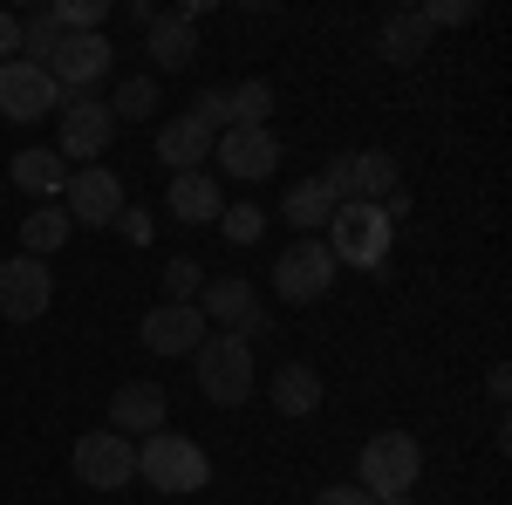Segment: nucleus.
Wrapping results in <instances>:
<instances>
[{
	"label": "nucleus",
	"instance_id": "f257e3e1",
	"mask_svg": "<svg viewBox=\"0 0 512 505\" xmlns=\"http://www.w3.org/2000/svg\"><path fill=\"white\" fill-rule=\"evenodd\" d=\"M137 478L151 485V492H205V478H212V458L198 451V437H178V430H158V437H144V451H137Z\"/></svg>",
	"mask_w": 512,
	"mask_h": 505
},
{
	"label": "nucleus",
	"instance_id": "f03ea898",
	"mask_svg": "<svg viewBox=\"0 0 512 505\" xmlns=\"http://www.w3.org/2000/svg\"><path fill=\"white\" fill-rule=\"evenodd\" d=\"M390 239H396V226L376 212V205L355 198V205H335V219H328V239H321V246L335 253V267H362V273H369V267L390 260Z\"/></svg>",
	"mask_w": 512,
	"mask_h": 505
},
{
	"label": "nucleus",
	"instance_id": "7ed1b4c3",
	"mask_svg": "<svg viewBox=\"0 0 512 505\" xmlns=\"http://www.w3.org/2000/svg\"><path fill=\"white\" fill-rule=\"evenodd\" d=\"M192 355H198V389L219 410H239L253 396V342L246 335H205Z\"/></svg>",
	"mask_w": 512,
	"mask_h": 505
},
{
	"label": "nucleus",
	"instance_id": "20e7f679",
	"mask_svg": "<svg viewBox=\"0 0 512 505\" xmlns=\"http://www.w3.org/2000/svg\"><path fill=\"white\" fill-rule=\"evenodd\" d=\"M417 471H424V444L410 437V430H383V437H369L362 444V492L369 499H403L410 485H417Z\"/></svg>",
	"mask_w": 512,
	"mask_h": 505
},
{
	"label": "nucleus",
	"instance_id": "39448f33",
	"mask_svg": "<svg viewBox=\"0 0 512 505\" xmlns=\"http://www.w3.org/2000/svg\"><path fill=\"white\" fill-rule=\"evenodd\" d=\"M198 314H205L219 335H246V342L267 335V314H260V301H253V280H239V273L205 280V287H198Z\"/></svg>",
	"mask_w": 512,
	"mask_h": 505
},
{
	"label": "nucleus",
	"instance_id": "423d86ee",
	"mask_svg": "<svg viewBox=\"0 0 512 505\" xmlns=\"http://www.w3.org/2000/svg\"><path fill=\"white\" fill-rule=\"evenodd\" d=\"M335 287V253L321 246V239H294L287 253L274 260V294L280 301H294V308H308Z\"/></svg>",
	"mask_w": 512,
	"mask_h": 505
},
{
	"label": "nucleus",
	"instance_id": "0eeeda50",
	"mask_svg": "<svg viewBox=\"0 0 512 505\" xmlns=\"http://www.w3.org/2000/svg\"><path fill=\"white\" fill-rule=\"evenodd\" d=\"M76 478L89 492H123L130 478H137V444L117 437V430H89L76 437Z\"/></svg>",
	"mask_w": 512,
	"mask_h": 505
},
{
	"label": "nucleus",
	"instance_id": "6e6552de",
	"mask_svg": "<svg viewBox=\"0 0 512 505\" xmlns=\"http://www.w3.org/2000/svg\"><path fill=\"white\" fill-rule=\"evenodd\" d=\"M62 164L76 157V164H96V157L110 151V137H117V117H110V103H96V96H62Z\"/></svg>",
	"mask_w": 512,
	"mask_h": 505
},
{
	"label": "nucleus",
	"instance_id": "1a4fd4ad",
	"mask_svg": "<svg viewBox=\"0 0 512 505\" xmlns=\"http://www.w3.org/2000/svg\"><path fill=\"white\" fill-rule=\"evenodd\" d=\"M55 110H62V89H55L48 69H35V62H0V117L35 123V117H55Z\"/></svg>",
	"mask_w": 512,
	"mask_h": 505
},
{
	"label": "nucleus",
	"instance_id": "9d476101",
	"mask_svg": "<svg viewBox=\"0 0 512 505\" xmlns=\"http://www.w3.org/2000/svg\"><path fill=\"white\" fill-rule=\"evenodd\" d=\"M110 62H117L110 35H62L55 62H48V76H55V89H69V96H89L96 82L110 76Z\"/></svg>",
	"mask_w": 512,
	"mask_h": 505
},
{
	"label": "nucleus",
	"instance_id": "9b49d317",
	"mask_svg": "<svg viewBox=\"0 0 512 505\" xmlns=\"http://www.w3.org/2000/svg\"><path fill=\"white\" fill-rule=\"evenodd\" d=\"M55 301V273L41 267V260H0V314L7 321H41Z\"/></svg>",
	"mask_w": 512,
	"mask_h": 505
},
{
	"label": "nucleus",
	"instance_id": "f8f14e48",
	"mask_svg": "<svg viewBox=\"0 0 512 505\" xmlns=\"http://www.w3.org/2000/svg\"><path fill=\"white\" fill-rule=\"evenodd\" d=\"M62 212H69L76 226H117V212H123V185L110 178V171H103V164H82V171H69Z\"/></svg>",
	"mask_w": 512,
	"mask_h": 505
},
{
	"label": "nucleus",
	"instance_id": "ddd939ff",
	"mask_svg": "<svg viewBox=\"0 0 512 505\" xmlns=\"http://www.w3.org/2000/svg\"><path fill=\"white\" fill-rule=\"evenodd\" d=\"M212 157L233 171V178H246V185H260V178H274V164H280V137L274 130H219L212 137Z\"/></svg>",
	"mask_w": 512,
	"mask_h": 505
},
{
	"label": "nucleus",
	"instance_id": "4468645a",
	"mask_svg": "<svg viewBox=\"0 0 512 505\" xmlns=\"http://www.w3.org/2000/svg\"><path fill=\"white\" fill-rule=\"evenodd\" d=\"M144 349L151 355H192L198 342H205V314H198V301H164V308L144 314Z\"/></svg>",
	"mask_w": 512,
	"mask_h": 505
},
{
	"label": "nucleus",
	"instance_id": "2eb2a0df",
	"mask_svg": "<svg viewBox=\"0 0 512 505\" xmlns=\"http://www.w3.org/2000/svg\"><path fill=\"white\" fill-rule=\"evenodd\" d=\"M164 417H171V403H164L158 383H123L117 396H110V430L130 437V444H137V437H158Z\"/></svg>",
	"mask_w": 512,
	"mask_h": 505
},
{
	"label": "nucleus",
	"instance_id": "dca6fc26",
	"mask_svg": "<svg viewBox=\"0 0 512 505\" xmlns=\"http://www.w3.org/2000/svg\"><path fill=\"white\" fill-rule=\"evenodd\" d=\"M171 219H185V226H219V212H226V192H219V178H205V171H185V178H171Z\"/></svg>",
	"mask_w": 512,
	"mask_h": 505
},
{
	"label": "nucleus",
	"instance_id": "f3484780",
	"mask_svg": "<svg viewBox=\"0 0 512 505\" xmlns=\"http://www.w3.org/2000/svg\"><path fill=\"white\" fill-rule=\"evenodd\" d=\"M424 48H431L424 7H396V14H383V28H376V55H383V62H417Z\"/></svg>",
	"mask_w": 512,
	"mask_h": 505
},
{
	"label": "nucleus",
	"instance_id": "a211bd4d",
	"mask_svg": "<svg viewBox=\"0 0 512 505\" xmlns=\"http://www.w3.org/2000/svg\"><path fill=\"white\" fill-rule=\"evenodd\" d=\"M144 41H151L158 69H192L198 62V21L192 14H158V21L144 28Z\"/></svg>",
	"mask_w": 512,
	"mask_h": 505
},
{
	"label": "nucleus",
	"instance_id": "6ab92c4d",
	"mask_svg": "<svg viewBox=\"0 0 512 505\" xmlns=\"http://www.w3.org/2000/svg\"><path fill=\"white\" fill-rule=\"evenodd\" d=\"M212 157V130H198L192 117H171L158 130V164H171V178H185V171H198Z\"/></svg>",
	"mask_w": 512,
	"mask_h": 505
},
{
	"label": "nucleus",
	"instance_id": "aec40b11",
	"mask_svg": "<svg viewBox=\"0 0 512 505\" xmlns=\"http://www.w3.org/2000/svg\"><path fill=\"white\" fill-rule=\"evenodd\" d=\"M267 396H274L280 417H315V410H321V376L308 369V362H287V369H274Z\"/></svg>",
	"mask_w": 512,
	"mask_h": 505
},
{
	"label": "nucleus",
	"instance_id": "412c9836",
	"mask_svg": "<svg viewBox=\"0 0 512 505\" xmlns=\"http://www.w3.org/2000/svg\"><path fill=\"white\" fill-rule=\"evenodd\" d=\"M69 233H76V219H69L62 205H35V212L21 219V253H28V260H48L55 246H69Z\"/></svg>",
	"mask_w": 512,
	"mask_h": 505
},
{
	"label": "nucleus",
	"instance_id": "4be33fe9",
	"mask_svg": "<svg viewBox=\"0 0 512 505\" xmlns=\"http://www.w3.org/2000/svg\"><path fill=\"white\" fill-rule=\"evenodd\" d=\"M14 185L28 198H55L69 192V164H62V151H21L14 157Z\"/></svg>",
	"mask_w": 512,
	"mask_h": 505
},
{
	"label": "nucleus",
	"instance_id": "5701e85b",
	"mask_svg": "<svg viewBox=\"0 0 512 505\" xmlns=\"http://www.w3.org/2000/svg\"><path fill=\"white\" fill-rule=\"evenodd\" d=\"M280 219H287V226H301V239H315L321 226L335 219V198L321 192V178H308V185H294V192H287V205H280Z\"/></svg>",
	"mask_w": 512,
	"mask_h": 505
},
{
	"label": "nucleus",
	"instance_id": "b1692460",
	"mask_svg": "<svg viewBox=\"0 0 512 505\" xmlns=\"http://www.w3.org/2000/svg\"><path fill=\"white\" fill-rule=\"evenodd\" d=\"M349 171H355V198L362 205H383L396 192V157L390 151H349Z\"/></svg>",
	"mask_w": 512,
	"mask_h": 505
},
{
	"label": "nucleus",
	"instance_id": "393cba45",
	"mask_svg": "<svg viewBox=\"0 0 512 505\" xmlns=\"http://www.w3.org/2000/svg\"><path fill=\"white\" fill-rule=\"evenodd\" d=\"M267 110H274V89L253 76V82H239V89H226V117L239 123V130H267ZM226 123V130H233Z\"/></svg>",
	"mask_w": 512,
	"mask_h": 505
},
{
	"label": "nucleus",
	"instance_id": "a878e982",
	"mask_svg": "<svg viewBox=\"0 0 512 505\" xmlns=\"http://www.w3.org/2000/svg\"><path fill=\"white\" fill-rule=\"evenodd\" d=\"M55 48H62V28H55V14H48V7H41V14H28V21H21V62L48 69V62H55Z\"/></svg>",
	"mask_w": 512,
	"mask_h": 505
},
{
	"label": "nucleus",
	"instance_id": "bb28decb",
	"mask_svg": "<svg viewBox=\"0 0 512 505\" xmlns=\"http://www.w3.org/2000/svg\"><path fill=\"white\" fill-rule=\"evenodd\" d=\"M48 14H55V28H62V35H103L110 0H62V7H48Z\"/></svg>",
	"mask_w": 512,
	"mask_h": 505
},
{
	"label": "nucleus",
	"instance_id": "cd10ccee",
	"mask_svg": "<svg viewBox=\"0 0 512 505\" xmlns=\"http://www.w3.org/2000/svg\"><path fill=\"white\" fill-rule=\"evenodd\" d=\"M151 110H158V82H151V76H130L117 89V103H110V117H117V123H144Z\"/></svg>",
	"mask_w": 512,
	"mask_h": 505
},
{
	"label": "nucleus",
	"instance_id": "c85d7f7f",
	"mask_svg": "<svg viewBox=\"0 0 512 505\" xmlns=\"http://www.w3.org/2000/svg\"><path fill=\"white\" fill-rule=\"evenodd\" d=\"M219 233L233 239V246H253V239L267 233V212H260V205H226V212H219Z\"/></svg>",
	"mask_w": 512,
	"mask_h": 505
},
{
	"label": "nucleus",
	"instance_id": "c756f323",
	"mask_svg": "<svg viewBox=\"0 0 512 505\" xmlns=\"http://www.w3.org/2000/svg\"><path fill=\"white\" fill-rule=\"evenodd\" d=\"M158 280H164V294H171V301H198V287H205V267H198V260H171Z\"/></svg>",
	"mask_w": 512,
	"mask_h": 505
},
{
	"label": "nucleus",
	"instance_id": "7c9ffc66",
	"mask_svg": "<svg viewBox=\"0 0 512 505\" xmlns=\"http://www.w3.org/2000/svg\"><path fill=\"white\" fill-rule=\"evenodd\" d=\"M424 21H431V28H458V21H472V7H465V0H431Z\"/></svg>",
	"mask_w": 512,
	"mask_h": 505
},
{
	"label": "nucleus",
	"instance_id": "2f4dec72",
	"mask_svg": "<svg viewBox=\"0 0 512 505\" xmlns=\"http://www.w3.org/2000/svg\"><path fill=\"white\" fill-rule=\"evenodd\" d=\"M117 233L137 239V246H151V212H130V205H123V212H117Z\"/></svg>",
	"mask_w": 512,
	"mask_h": 505
},
{
	"label": "nucleus",
	"instance_id": "473e14b6",
	"mask_svg": "<svg viewBox=\"0 0 512 505\" xmlns=\"http://www.w3.org/2000/svg\"><path fill=\"white\" fill-rule=\"evenodd\" d=\"M315 505H376L362 485H328V492H315Z\"/></svg>",
	"mask_w": 512,
	"mask_h": 505
},
{
	"label": "nucleus",
	"instance_id": "72a5a7b5",
	"mask_svg": "<svg viewBox=\"0 0 512 505\" xmlns=\"http://www.w3.org/2000/svg\"><path fill=\"white\" fill-rule=\"evenodd\" d=\"M0 62H21V21L0 14Z\"/></svg>",
	"mask_w": 512,
	"mask_h": 505
},
{
	"label": "nucleus",
	"instance_id": "f704fd0d",
	"mask_svg": "<svg viewBox=\"0 0 512 505\" xmlns=\"http://www.w3.org/2000/svg\"><path fill=\"white\" fill-rule=\"evenodd\" d=\"M376 505H410V499H376Z\"/></svg>",
	"mask_w": 512,
	"mask_h": 505
}]
</instances>
